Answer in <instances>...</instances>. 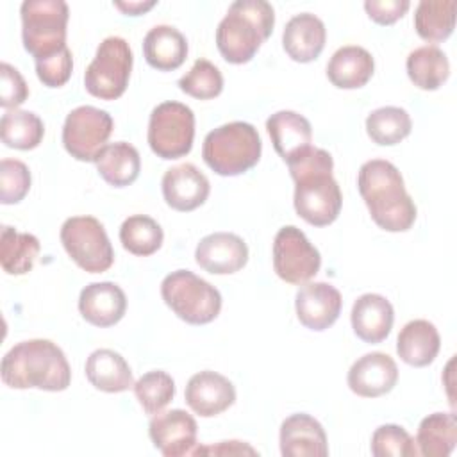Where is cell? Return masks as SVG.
<instances>
[{"mask_svg":"<svg viewBox=\"0 0 457 457\" xmlns=\"http://www.w3.org/2000/svg\"><path fill=\"white\" fill-rule=\"evenodd\" d=\"M164 303L186 323L205 325L221 311L220 291L189 270H177L161 282Z\"/></svg>","mask_w":457,"mask_h":457,"instance_id":"cell-6","label":"cell"},{"mask_svg":"<svg viewBox=\"0 0 457 457\" xmlns=\"http://www.w3.org/2000/svg\"><path fill=\"white\" fill-rule=\"evenodd\" d=\"M273 25L275 11L270 2L237 0L216 29V46L227 62L245 64L271 36Z\"/></svg>","mask_w":457,"mask_h":457,"instance_id":"cell-4","label":"cell"},{"mask_svg":"<svg viewBox=\"0 0 457 457\" xmlns=\"http://www.w3.org/2000/svg\"><path fill=\"white\" fill-rule=\"evenodd\" d=\"M280 453L284 457H327L328 443L321 423L305 412L286 418L280 425Z\"/></svg>","mask_w":457,"mask_h":457,"instance_id":"cell-19","label":"cell"},{"mask_svg":"<svg viewBox=\"0 0 457 457\" xmlns=\"http://www.w3.org/2000/svg\"><path fill=\"white\" fill-rule=\"evenodd\" d=\"M266 130L271 137L275 152L284 161L307 148L312 139V129L309 120L295 111L273 112L266 120Z\"/></svg>","mask_w":457,"mask_h":457,"instance_id":"cell-27","label":"cell"},{"mask_svg":"<svg viewBox=\"0 0 457 457\" xmlns=\"http://www.w3.org/2000/svg\"><path fill=\"white\" fill-rule=\"evenodd\" d=\"M371 453L375 457H414L416 441L400 425H380L371 436Z\"/></svg>","mask_w":457,"mask_h":457,"instance_id":"cell-38","label":"cell"},{"mask_svg":"<svg viewBox=\"0 0 457 457\" xmlns=\"http://www.w3.org/2000/svg\"><path fill=\"white\" fill-rule=\"evenodd\" d=\"M95 164L100 177L114 187L130 186L141 171L139 152L136 150V146L125 141L105 145L98 154Z\"/></svg>","mask_w":457,"mask_h":457,"instance_id":"cell-28","label":"cell"},{"mask_svg":"<svg viewBox=\"0 0 457 457\" xmlns=\"http://www.w3.org/2000/svg\"><path fill=\"white\" fill-rule=\"evenodd\" d=\"M71 70H73V57H71V52L68 46L64 50L57 52L55 55H50L45 59H36L37 79L48 87L64 86L71 77Z\"/></svg>","mask_w":457,"mask_h":457,"instance_id":"cell-40","label":"cell"},{"mask_svg":"<svg viewBox=\"0 0 457 457\" xmlns=\"http://www.w3.org/2000/svg\"><path fill=\"white\" fill-rule=\"evenodd\" d=\"M29 96V86L21 73L9 62L0 64V105L7 111L20 107Z\"/></svg>","mask_w":457,"mask_h":457,"instance_id":"cell-41","label":"cell"},{"mask_svg":"<svg viewBox=\"0 0 457 457\" xmlns=\"http://www.w3.org/2000/svg\"><path fill=\"white\" fill-rule=\"evenodd\" d=\"M373 71L375 61L371 54L357 45L337 48L327 64V77L339 89H357L366 86L373 77Z\"/></svg>","mask_w":457,"mask_h":457,"instance_id":"cell-23","label":"cell"},{"mask_svg":"<svg viewBox=\"0 0 457 457\" xmlns=\"http://www.w3.org/2000/svg\"><path fill=\"white\" fill-rule=\"evenodd\" d=\"M184 398L195 414L212 418L236 402V387L227 377L204 370L187 380Z\"/></svg>","mask_w":457,"mask_h":457,"instance_id":"cell-17","label":"cell"},{"mask_svg":"<svg viewBox=\"0 0 457 457\" xmlns=\"http://www.w3.org/2000/svg\"><path fill=\"white\" fill-rule=\"evenodd\" d=\"M0 375L4 384L12 389L64 391L71 382L68 359L50 339H29L14 345L2 359Z\"/></svg>","mask_w":457,"mask_h":457,"instance_id":"cell-3","label":"cell"},{"mask_svg":"<svg viewBox=\"0 0 457 457\" xmlns=\"http://www.w3.org/2000/svg\"><path fill=\"white\" fill-rule=\"evenodd\" d=\"M321 266V255L295 225L282 227L273 239V270L287 284L309 282Z\"/></svg>","mask_w":457,"mask_h":457,"instance_id":"cell-12","label":"cell"},{"mask_svg":"<svg viewBox=\"0 0 457 457\" xmlns=\"http://www.w3.org/2000/svg\"><path fill=\"white\" fill-rule=\"evenodd\" d=\"M146 62L159 71H173L187 57V41L184 34L171 25L152 27L143 39Z\"/></svg>","mask_w":457,"mask_h":457,"instance_id":"cell-25","label":"cell"},{"mask_svg":"<svg viewBox=\"0 0 457 457\" xmlns=\"http://www.w3.org/2000/svg\"><path fill=\"white\" fill-rule=\"evenodd\" d=\"M295 180V211L314 227H325L337 220L343 205L339 184L332 177V155L309 145L286 161Z\"/></svg>","mask_w":457,"mask_h":457,"instance_id":"cell-1","label":"cell"},{"mask_svg":"<svg viewBox=\"0 0 457 457\" xmlns=\"http://www.w3.org/2000/svg\"><path fill=\"white\" fill-rule=\"evenodd\" d=\"M61 243L71 261L87 273H104L114 262L107 232L93 216L68 218L61 227Z\"/></svg>","mask_w":457,"mask_h":457,"instance_id":"cell-9","label":"cell"},{"mask_svg":"<svg viewBox=\"0 0 457 457\" xmlns=\"http://www.w3.org/2000/svg\"><path fill=\"white\" fill-rule=\"evenodd\" d=\"M41 245L34 234L4 225L0 234V264L7 275H25L32 270Z\"/></svg>","mask_w":457,"mask_h":457,"instance_id":"cell-31","label":"cell"},{"mask_svg":"<svg viewBox=\"0 0 457 457\" xmlns=\"http://www.w3.org/2000/svg\"><path fill=\"white\" fill-rule=\"evenodd\" d=\"M0 136L4 145L9 148L32 150L41 143L45 136V125L41 118L32 111L11 109L2 114Z\"/></svg>","mask_w":457,"mask_h":457,"instance_id":"cell-33","label":"cell"},{"mask_svg":"<svg viewBox=\"0 0 457 457\" xmlns=\"http://www.w3.org/2000/svg\"><path fill=\"white\" fill-rule=\"evenodd\" d=\"M196 430L198 427L195 418L182 409L157 412L148 423V436L154 446L164 457H182L193 453L196 445Z\"/></svg>","mask_w":457,"mask_h":457,"instance_id":"cell-13","label":"cell"},{"mask_svg":"<svg viewBox=\"0 0 457 457\" xmlns=\"http://www.w3.org/2000/svg\"><path fill=\"white\" fill-rule=\"evenodd\" d=\"M132 62L134 57L127 39L120 36L105 37L84 73L87 93L100 100L120 98L129 86Z\"/></svg>","mask_w":457,"mask_h":457,"instance_id":"cell-8","label":"cell"},{"mask_svg":"<svg viewBox=\"0 0 457 457\" xmlns=\"http://www.w3.org/2000/svg\"><path fill=\"white\" fill-rule=\"evenodd\" d=\"M134 395L146 414L161 412L175 396V382L162 370H154L141 375L134 386Z\"/></svg>","mask_w":457,"mask_h":457,"instance_id":"cell-36","label":"cell"},{"mask_svg":"<svg viewBox=\"0 0 457 457\" xmlns=\"http://www.w3.org/2000/svg\"><path fill=\"white\" fill-rule=\"evenodd\" d=\"M346 382L357 396L377 398L396 386L398 366L391 355L384 352H371L352 364Z\"/></svg>","mask_w":457,"mask_h":457,"instance_id":"cell-16","label":"cell"},{"mask_svg":"<svg viewBox=\"0 0 457 457\" xmlns=\"http://www.w3.org/2000/svg\"><path fill=\"white\" fill-rule=\"evenodd\" d=\"M455 0H421L414 12V29L418 36L430 43L450 37L455 27Z\"/></svg>","mask_w":457,"mask_h":457,"instance_id":"cell-32","label":"cell"},{"mask_svg":"<svg viewBox=\"0 0 457 457\" xmlns=\"http://www.w3.org/2000/svg\"><path fill=\"white\" fill-rule=\"evenodd\" d=\"M179 87L193 98L211 100L221 93L223 75L211 61L196 59L191 70L179 79Z\"/></svg>","mask_w":457,"mask_h":457,"instance_id":"cell-37","label":"cell"},{"mask_svg":"<svg viewBox=\"0 0 457 457\" xmlns=\"http://www.w3.org/2000/svg\"><path fill=\"white\" fill-rule=\"evenodd\" d=\"M30 189L29 166L18 159H2L0 162V202L4 205L18 204Z\"/></svg>","mask_w":457,"mask_h":457,"instance_id":"cell-39","label":"cell"},{"mask_svg":"<svg viewBox=\"0 0 457 457\" xmlns=\"http://www.w3.org/2000/svg\"><path fill=\"white\" fill-rule=\"evenodd\" d=\"M439 348V332L428 320H412L405 323L396 337V352L400 359L414 368H423L434 362Z\"/></svg>","mask_w":457,"mask_h":457,"instance_id":"cell-24","label":"cell"},{"mask_svg":"<svg viewBox=\"0 0 457 457\" xmlns=\"http://www.w3.org/2000/svg\"><path fill=\"white\" fill-rule=\"evenodd\" d=\"M84 370L89 384L104 393H123L134 386L129 362L109 348H98L89 353Z\"/></svg>","mask_w":457,"mask_h":457,"instance_id":"cell-26","label":"cell"},{"mask_svg":"<svg viewBox=\"0 0 457 457\" xmlns=\"http://www.w3.org/2000/svg\"><path fill=\"white\" fill-rule=\"evenodd\" d=\"M262 152L257 129L246 121H230L211 130L202 145L205 164L221 177H236L253 168Z\"/></svg>","mask_w":457,"mask_h":457,"instance_id":"cell-5","label":"cell"},{"mask_svg":"<svg viewBox=\"0 0 457 457\" xmlns=\"http://www.w3.org/2000/svg\"><path fill=\"white\" fill-rule=\"evenodd\" d=\"M157 2L155 0H148V2H141V0H130V2H114V7L120 9L123 14L129 16H139L146 11H150Z\"/></svg>","mask_w":457,"mask_h":457,"instance_id":"cell-44","label":"cell"},{"mask_svg":"<svg viewBox=\"0 0 457 457\" xmlns=\"http://www.w3.org/2000/svg\"><path fill=\"white\" fill-rule=\"evenodd\" d=\"M164 232L161 225L146 214H132L120 227L123 248L134 255L146 257L162 246Z\"/></svg>","mask_w":457,"mask_h":457,"instance_id":"cell-35","label":"cell"},{"mask_svg":"<svg viewBox=\"0 0 457 457\" xmlns=\"http://www.w3.org/2000/svg\"><path fill=\"white\" fill-rule=\"evenodd\" d=\"M148 145L161 159H179L191 152L195 139V114L180 102H162L150 112Z\"/></svg>","mask_w":457,"mask_h":457,"instance_id":"cell-10","label":"cell"},{"mask_svg":"<svg viewBox=\"0 0 457 457\" xmlns=\"http://www.w3.org/2000/svg\"><path fill=\"white\" fill-rule=\"evenodd\" d=\"M325 39V23L312 12H300L293 16L282 32V46L296 62L314 61L321 54Z\"/></svg>","mask_w":457,"mask_h":457,"instance_id":"cell-22","label":"cell"},{"mask_svg":"<svg viewBox=\"0 0 457 457\" xmlns=\"http://www.w3.org/2000/svg\"><path fill=\"white\" fill-rule=\"evenodd\" d=\"M457 443V418L453 412H434L421 420L416 434L418 453L446 457Z\"/></svg>","mask_w":457,"mask_h":457,"instance_id":"cell-30","label":"cell"},{"mask_svg":"<svg viewBox=\"0 0 457 457\" xmlns=\"http://www.w3.org/2000/svg\"><path fill=\"white\" fill-rule=\"evenodd\" d=\"M350 321L359 339L375 345L389 336L395 321V311L386 296L364 293L353 302Z\"/></svg>","mask_w":457,"mask_h":457,"instance_id":"cell-21","label":"cell"},{"mask_svg":"<svg viewBox=\"0 0 457 457\" xmlns=\"http://www.w3.org/2000/svg\"><path fill=\"white\" fill-rule=\"evenodd\" d=\"M161 187L166 204L182 212L200 207L211 193L209 179L191 162L177 164L166 170Z\"/></svg>","mask_w":457,"mask_h":457,"instance_id":"cell-18","label":"cell"},{"mask_svg":"<svg viewBox=\"0 0 457 457\" xmlns=\"http://www.w3.org/2000/svg\"><path fill=\"white\" fill-rule=\"evenodd\" d=\"M405 68L412 84L425 91L439 89L450 75L448 57L436 45H423L412 50L407 55Z\"/></svg>","mask_w":457,"mask_h":457,"instance_id":"cell-29","label":"cell"},{"mask_svg":"<svg viewBox=\"0 0 457 457\" xmlns=\"http://www.w3.org/2000/svg\"><path fill=\"white\" fill-rule=\"evenodd\" d=\"M23 46L36 59L66 48L68 4L62 0H25L20 7Z\"/></svg>","mask_w":457,"mask_h":457,"instance_id":"cell-7","label":"cell"},{"mask_svg":"<svg viewBox=\"0 0 457 457\" xmlns=\"http://www.w3.org/2000/svg\"><path fill=\"white\" fill-rule=\"evenodd\" d=\"M343 298L337 287L327 282H305L296 291L295 309L300 323L311 330H325L341 314Z\"/></svg>","mask_w":457,"mask_h":457,"instance_id":"cell-14","label":"cell"},{"mask_svg":"<svg viewBox=\"0 0 457 457\" xmlns=\"http://www.w3.org/2000/svg\"><path fill=\"white\" fill-rule=\"evenodd\" d=\"M359 193L371 220L387 232H405L414 225L416 205L398 168L384 159L366 161L357 175Z\"/></svg>","mask_w":457,"mask_h":457,"instance_id":"cell-2","label":"cell"},{"mask_svg":"<svg viewBox=\"0 0 457 457\" xmlns=\"http://www.w3.org/2000/svg\"><path fill=\"white\" fill-rule=\"evenodd\" d=\"M412 129L409 112L403 107L386 105L371 111L366 118L370 139L380 146H393L403 141Z\"/></svg>","mask_w":457,"mask_h":457,"instance_id":"cell-34","label":"cell"},{"mask_svg":"<svg viewBox=\"0 0 457 457\" xmlns=\"http://www.w3.org/2000/svg\"><path fill=\"white\" fill-rule=\"evenodd\" d=\"M200 453H214V455H237V453H250L255 455L257 450H253L252 446L241 443V441H220L218 445L212 446H204V448H196L193 450V455H200Z\"/></svg>","mask_w":457,"mask_h":457,"instance_id":"cell-43","label":"cell"},{"mask_svg":"<svg viewBox=\"0 0 457 457\" xmlns=\"http://www.w3.org/2000/svg\"><path fill=\"white\" fill-rule=\"evenodd\" d=\"M195 261L212 275H230L246 264L248 246L237 234L214 232L200 239L195 250Z\"/></svg>","mask_w":457,"mask_h":457,"instance_id":"cell-15","label":"cell"},{"mask_svg":"<svg viewBox=\"0 0 457 457\" xmlns=\"http://www.w3.org/2000/svg\"><path fill=\"white\" fill-rule=\"evenodd\" d=\"M114 129L111 114L93 105H80L68 112L62 125V145L77 161L95 162Z\"/></svg>","mask_w":457,"mask_h":457,"instance_id":"cell-11","label":"cell"},{"mask_svg":"<svg viewBox=\"0 0 457 457\" xmlns=\"http://www.w3.org/2000/svg\"><path fill=\"white\" fill-rule=\"evenodd\" d=\"M409 0H366L364 9L368 16L378 25H391L403 18L409 11Z\"/></svg>","mask_w":457,"mask_h":457,"instance_id":"cell-42","label":"cell"},{"mask_svg":"<svg viewBox=\"0 0 457 457\" xmlns=\"http://www.w3.org/2000/svg\"><path fill=\"white\" fill-rule=\"evenodd\" d=\"M79 311L95 327H112L125 316L127 296L114 282H93L80 291Z\"/></svg>","mask_w":457,"mask_h":457,"instance_id":"cell-20","label":"cell"}]
</instances>
